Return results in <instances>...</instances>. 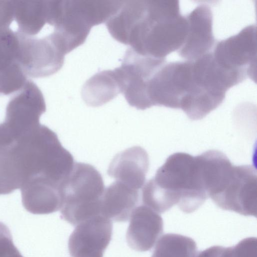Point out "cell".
<instances>
[{"label":"cell","instance_id":"9a60e30c","mask_svg":"<svg viewBox=\"0 0 257 257\" xmlns=\"http://www.w3.org/2000/svg\"><path fill=\"white\" fill-rule=\"evenodd\" d=\"M149 167L146 150L135 146L116 154L107 170L110 177L137 190L144 185Z\"/></svg>","mask_w":257,"mask_h":257},{"label":"cell","instance_id":"3957f363","mask_svg":"<svg viewBox=\"0 0 257 257\" xmlns=\"http://www.w3.org/2000/svg\"><path fill=\"white\" fill-rule=\"evenodd\" d=\"M10 155L21 186L37 178L61 184L75 163L57 134L41 124L16 141L11 147Z\"/></svg>","mask_w":257,"mask_h":257},{"label":"cell","instance_id":"ffe728a7","mask_svg":"<svg viewBox=\"0 0 257 257\" xmlns=\"http://www.w3.org/2000/svg\"><path fill=\"white\" fill-rule=\"evenodd\" d=\"M27 76L17 62L0 69V94L9 95L20 91L26 84Z\"/></svg>","mask_w":257,"mask_h":257},{"label":"cell","instance_id":"30bf717a","mask_svg":"<svg viewBox=\"0 0 257 257\" xmlns=\"http://www.w3.org/2000/svg\"><path fill=\"white\" fill-rule=\"evenodd\" d=\"M19 40L17 62L27 76L42 78L54 74L62 67L65 55L52 33L42 38L16 31Z\"/></svg>","mask_w":257,"mask_h":257},{"label":"cell","instance_id":"277c9868","mask_svg":"<svg viewBox=\"0 0 257 257\" xmlns=\"http://www.w3.org/2000/svg\"><path fill=\"white\" fill-rule=\"evenodd\" d=\"M105 188L100 173L93 166L75 162L60 185L62 219L76 226L101 214V199Z\"/></svg>","mask_w":257,"mask_h":257},{"label":"cell","instance_id":"7a4b0ae2","mask_svg":"<svg viewBox=\"0 0 257 257\" xmlns=\"http://www.w3.org/2000/svg\"><path fill=\"white\" fill-rule=\"evenodd\" d=\"M143 204L162 213L177 205L190 213L208 198L198 156L182 152L170 155L142 188Z\"/></svg>","mask_w":257,"mask_h":257},{"label":"cell","instance_id":"44dd1931","mask_svg":"<svg viewBox=\"0 0 257 257\" xmlns=\"http://www.w3.org/2000/svg\"><path fill=\"white\" fill-rule=\"evenodd\" d=\"M18 50L16 32L10 28L0 30V69L17 62Z\"/></svg>","mask_w":257,"mask_h":257},{"label":"cell","instance_id":"4fadbf2b","mask_svg":"<svg viewBox=\"0 0 257 257\" xmlns=\"http://www.w3.org/2000/svg\"><path fill=\"white\" fill-rule=\"evenodd\" d=\"M188 32L179 55L186 60H194L212 51L215 44L213 34V16L206 4L197 6L186 15Z\"/></svg>","mask_w":257,"mask_h":257},{"label":"cell","instance_id":"7402d4cb","mask_svg":"<svg viewBox=\"0 0 257 257\" xmlns=\"http://www.w3.org/2000/svg\"><path fill=\"white\" fill-rule=\"evenodd\" d=\"M0 257H24L13 243L9 228L0 222Z\"/></svg>","mask_w":257,"mask_h":257},{"label":"cell","instance_id":"ac0fdd59","mask_svg":"<svg viewBox=\"0 0 257 257\" xmlns=\"http://www.w3.org/2000/svg\"><path fill=\"white\" fill-rule=\"evenodd\" d=\"M15 19L18 31L35 36L47 24V1H15Z\"/></svg>","mask_w":257,"mask_h":257},{"label":"cell","instance_id":"7c38bea8","mask_svg":"<svg viewBox=\"0 0 257 257\" xmlns=\"http://www.w3.org/2000/svg\"><path fill=\"white\" fill-rule=\"evenodd\" d=\"M112 234V221L103 216L80 223L69 238L71 257H103Z\"/></svg>","mask_w":257,"mask_h":257},{"label":"cell","instance_id":"52a82bcc","mask_svg":"<svg viewBox=\"0 0 257 257\" xmlns=\"http://www.w3.org/2000/svg\"><path fill=\"white\" fill-rule=\"evenodd\" d=\"M43 94L31 80L9 101L4 121L0 124V136L14 142L35 130L41 115L46 111Z\"/></svg>","mask_w":257,"mask_h":257},{"label":"cell","instance_id":"5b68a950","mask_svg":"<svg viewBox=\"0 0 257 257\" xmlns=\"http://www.w3.org/2000/svg\"><path fill=\"white\" fill-rule=\"evenodd\" d=\"M105 20L99 1H52L50 25L66 54L84 43L93 26Z\"/></svg>","mask_w":257,"mask_h":257},{"label":"cell","instance_id":"6da1fadb","mask_svg":"<svg viewBox=\"0 0 257 257\" xmlns=\"http://www.w3.org/2000/svg\"><path fill=\"white\" fill-rule=\"evenodd\" d=\"M106 25L117 41L141 55L158 59L179 50L188 28L179 2L173 0L121 1Z\"/></svg>","mask_w":257,"mask_h":257},{"label":"cell","instance_id":"e0dca14e","mask_svg":"<svg viewBox=\"0 0 257 257\" xmlns=\"http://www.w3.org/2000/svg\"><path fill=\"white\" fill-rule=\"evenodd\" d=\"M121 92L120 86L114 70H104L92 76L84 84L82 97L90 106L105 104Z\"/></svg>","mask_w":257,"mask_h":257},{"label":"cell","instance_id":"603a6c76","mask_svg":"<svg viewBox=\"0 0 257 257\" xmlns=\"http://www.w3.org/2000/svg\"><path fill=\"white\" fill-rule=\"evenodd\" d=\"M231 247L232 257H256L257 240L255 237L245 238Z\"/></svg>","mask_w":257,"mask_h":257},{"label":"cell","instance_id":"d4e9b609","mask_svg":"<svg viewBox=\"0 0 257 257\" xmlns=\"http://www.w3.org/2000/svg\"><path fill=\"white\" fill-rule=\"evenodd\" d=\"M194 257H232L231 248L212 246L197 253Z\"/></svg>","mask_w":257,"mask_h":257},{"label":"cell","instance_id":"2e32d148","mask_svg":"<svg viewBox=\"0 0 257 257\" xmlns=\"http://www.w3.org/2000/svg\"><path fill=\"white\" fill-rule=\"evenodd\" d=\"M139 198V190L116 181L104 189L101 199V214L111 221H127Z\"/></svg>","mask_w":257,"mask_h":257},{"label":"cell","instance_id":"ba28073f","mask_svg":"<svg viewBox=\"0 0 257 257\" xmlns=\"http://www.w3.org/2000/svg\"><path fill=\"white\" fill-rule=\"evenodd\" d=\"M256 172L252 166L233 165L211 199L223 210L256 217Z\"/></svg>","mask_w":257,"mask_h":257},{"label":"cell","instance_id":"d6986e66","mask_svg":"<svg viewBox=\"0 0 257 257\" xmlns=\"http://www.w3.org/2000/svg\"><path fill=\"white\" fill-rule=\"evenodd\" d=\"M195 241L191 238L175 233H166L159 238L151 257H194Z\"/></svg>","mask_w":257,"mask_h":257},{"label":"cell","instance_id":"8992f818","mask_svg":"<svg viewBox=\"0 0 257 257\" xmlns=\"http://www.w3.org/2000/svg\"><path fill=\"white\" fill-rule=\"evenodd\" d=\"M195 89L191 60L166 62L152 77L149 96L152 106L182 109Z\"/></svg>","mask_w":257,"mask_h":257},{"label":"cell","instance_id":"5bb4252c","mask_svg":"<svg viewBox=\"0 0 257 257\" xmlns=\"http://www.w3.org/2000/svg\"><path fill=\"white\" fill-rule=\"evenodd\" d=\"M126 233L128 246L138 251L150 250L156 244L163 231L161 216L143 204L133 211Z\"/></svg>","mask_w":257,"mask_h":257},{"label":"cell","instance_id":"9c48e42d","mask_svg":"<svg viewBox=\"0 0 257 257\" xmlns=\"http://www.w3.org/2000/svg\"><path fill=\"white\" fill-rule=\"evenodd\" d=\"M165 59L144 56L131 48L125 52L121 65L114 69L121 89L128 103L138 109L151 106L148 95L149 82Z\"/></svg>","mask_w":257,"mask_h":257},{"label":"cell","instance_id":"cb8c5ba5","mask_svg":"<svg viewBox=\"0 0 257 257\" xmlns=\"http://www.w3.org/2000/svg\"><path fill=\"white\" fill-rule=\"evenodd\" d=\"M15 19V1H0V30L10 28Z\"/></svg>","mask_w":257,"mask_h":257},{"label":"cell","instance_id":"8fae6325","mask_svg":"<svg viewBox=\"0 0 257 257\" xmlns=\"http://www.w3.org/2000/svg\"><path fill=\"white\" fill-rule=\"evenodd\" d=\"M212 53L215 61L226 70L244 80L253 79L256 70V26H248L237 34L217 42Z\"/></svg>","mask_w":257,"mask_h":257}]
</instances>
